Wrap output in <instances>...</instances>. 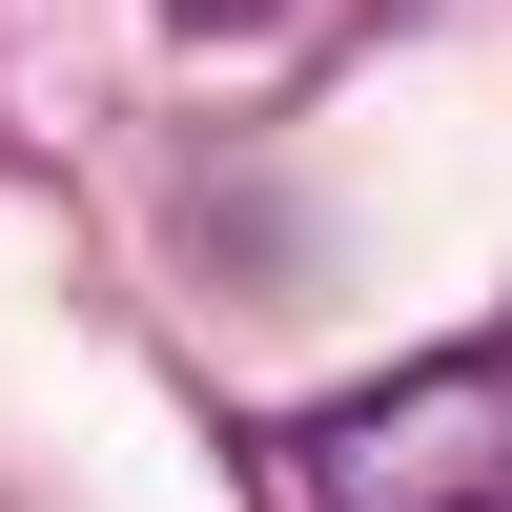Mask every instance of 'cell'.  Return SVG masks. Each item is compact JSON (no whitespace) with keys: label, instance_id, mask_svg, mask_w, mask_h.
<instances>
[{"label":"cell","instance_id":"6da1fadb","mask_svg":"<svg viewBox=\"0 0 512 512\" xmlns=\"http://www.w3.org/2000/svg\"><path fill=\"white\" fill-rule=\"evenodd\" d=\"M267 512H512V328L287 410L267 431Z\"/></svg>","mask_w":512,"mask_h":512},{"label":"cell","instance_id":"7a4b0ae2","mask_svg":"<svg viewBox=\"0 0 512 512\" xmlns=\"http://www.w3.org/2000/svg\"><path fill=\"white\" fill-rule=\"evenodd\" d=\"M164 21H185V41H226V21H267V0H164Z\"/></svg>","mask_w":512,"mask_h":512}]
</instances>
